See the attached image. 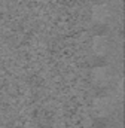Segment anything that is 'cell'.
Segmentation results:
<instances>
[{"label": "cell", "instance_id": "6da1fadb", "mask_svg": "<svg viewBox=\"0 0 125 128\" xmlns=\"http://www.w3.org/2000/svg\"><path fill=\"white\" fill-rule=\"evenodd\" d=\"M107 32H109V28H107V26H106L104 22L97 21V22L94 24V27H92V34H94V36L101 37V36H106Z\"/></svg>", "mask_w": 125, "mask_h": 128}, {"label": "cell", "instance_id": "7a4b0ae2", "mask_svg": "<svg viewBox=\"0 0 125 128\" xmlns=\"http://www.w3.org/2000/svg\"><path fill=\"white\" fill-rule=\"evenodd\" d=\"M90 66L92 68H101V67H106L107 66V58L104 55H94L91 58V63Z\"/></svg>", "mask_w": 125, "mask_h": 128}, {"label": "cell", "instance_id": "3957f363", "mask_svg": "<svg viewBox=\"0 0 125 128\" xmlns=\"http://www.w3.org/2000/svg\"><path fill=\"white\" fill-rule=\"evenodd\" d=\"M109 125H110V121L106 116H95L92 118V122H91L92 128H107Z\"/></svg>", "mask_w": 125, "mask_h": 128}, {"label": "cell", "instance_id": "277c9868", "mask_svg": "<svg viewBox=\"0 0 125 128\" xmlns=\"http://www.w3.org/2000/svg\"><path fill=\"white\" fill-rule=\"evenodd\" d=\"M94 96L95 97H106L107 96V88H104V86H97V88L94 90Z\"/></svg>", "mask_w": 125, "mask_h": 128}]
</instances>
